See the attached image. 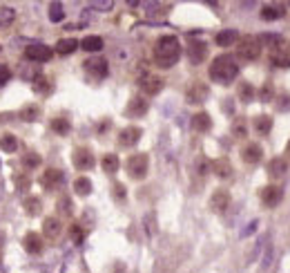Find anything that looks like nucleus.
Segmentation results:
<instances>
[{
  "instance_id": "f257e3e1",
  "label": "nucleus",
  "mask_w": 290,
  "mask_h": 273,
  "mask_svg": "<svg viewBox=\"0 0 290 273\" xmlns=\"http://www.w3.org/2000/svg\"><path fill=\"white\" fill-rule=\"evenodd\" d=\"M181 58V43L176 36H161L154 45V63L159 67H172Z\"/></svg>"
},
{
  "instance_id": "f03ea898",
  "label": "nucleus",
  "mask_w": 290,
  "mask_h": 273,
  "mask_svg": "<svg viewBox=\"0 0 290 273\" xmlns=\"http://www.w3.org/2000/svg\"><path fill=\"white\" fill-rule=\"evenodd\" d=\"M237 76H239V63L235 61V56L221 54L210 63V78L217 81V83L228 85V83H232Z\"/></svg>"
},
{
  "instance_id": "7ed1b4c3",
  "label": "nucleus",
  "mask_w": 290,
  "mask_h": 273,
  "mask_svg": "<svg viewBox=\"0 0 290 273\" xmlns=\"http://www.w3.org/2000/svg\"><path fill=\"white\" fill-rule=\"evenodd\" d=\"M261 54V43L257 36H243L237 43V56L241 61H257Z\"/></svg>"
},
{
  "instance_id": "20e7f679",
  "label": "nucleus",
  "mask_w": 290,
  "mask_h": 273,
  "mask_svg": "<svg viewBox=\"0 0 290 273\" xmlns=\"http://www.w3.org/2000/svg\"><path fill=\"white\" fill-rule=\"evenodd\" d=\"M148 168H150V159L145 152H136L127 159V175L132 179H143L148 175Z\"/></svg>"
},
{
  "instance_id": "39448f33",
  "label": "nucleus",
  "mask_w": 290,
  "mask_h": 273,
  "mask_svg": "<svg viewBox=\"0 0 290 273\" xmlns=\"http://www.w3.org/2000/svg\"><path fill=\"white\" fill-rule=\"evenodd\" d=\"M259 197H261V204L263 206H268V208H274V206H279L281 200H284V190L279 188V186H263L261 193H259Z\"/></svg>"
},
{
  "instance_id": "423d86ee",
  "label": "nucleus",
  "mask_w": 290,
  "mask_h": 273,
  "mask_svg": "<svg viewBox=\"0 0 290 273\" xmlns=\"http://www.w3.org/2000/svg\"><path fill=\"white\" fill-rule=\"evenodd\" d=\"M138 88L148 96H154L163 90V78L156 76V74H143V76L138 78Z\"/></svg>"
},
{
  "instance_id": "0eeeda50",
  "label": "nucleus",
  "mask_w": 290,
  "mask_h": 273,
  "mask_svg": "<svg viewBox=\"0 0 290 273\" xmlns=\"http://www.w3.org/2000/svg\"><path fill=\"white\" fill-rule=\"evenodd\" d=\"M270 61L277 67H290V43L288 40H281L277 47L270 50Z\"/></svg>"
},
{
  "instance_id": "6e6552de",
  "label": "nucleus",
  "mask_w": 290,
  "mask_h": 273,
  "mask_svg": "<svg viewBox=\"0 0 290 273\" xmlns=\"http://www.w3.org/2000/svg\"><path fill=\"white\" fill-rule=\"evenodd\" d=\"M85 72H87L92 78L101 81V78L107 76V72H110V67H107V61H105V58L96 56V58H89V61H85Z\"/></svg>"
},
{
  "instance_id": "1a4fd4ad",
  "label": "nucleus",
  "mask_w": 290,
  "mask_h": 273,
  "mask_svg": "<svg viewBox=\"0 0 290 273\" xmlns=\"http://www.w3.org/2000/svg\"><path fill=\"white\" fill-rule=\"evenodd\" d=\"M51 54H54V52H51L47 45H43V43H32V45L25 47V56H27L29 61H36V63L50 61Z\"/></svg>"
},
{
  "instance_id": "9d476101",
  "label": "nucleus",
  "mask_w": 290,
  "mask_h": 273,
  "mask_svg": "<svg viewBox=\"0 0 290 273\" xmlns=\"http://www.w3.org/2000/svg\"><path fill=\"white\" fill-rule=\"evenodd\" d=\"M71 162H74V166H76L78 170H89V168H94V164H96L92 150H87V148H76Z\"/></svg>"
},
{
  "instance_id": "9b49d317",
  "label": "nucleus",
  "mask_w": 290,
  "mask_h": 273,
  "mask_svg": "<svg viewBox=\"0 0 290 273\" xmlns=\"http://www.w3.org/2000/svg\"><path fill=\"white\" fill-rule=\"evenodd\" d=\"M205 56H208V45L203 43V40H192V43L188 45V58L192 61V65L203 63Z\"/></svg>"
},
{
  "instance_id": "f8f14e48",
  "label": "nucleus",
  "mask_w": 290,
  "mask_h": 273,
  "mask_svg": "<svg viewBox=\"0 0 290 273\" xmlns=\"http://www.w3.org/2000/svg\"><path fill=\"white\" fill-rule=\"evenodd\" d=\"M210 206H212V211L223 213L225 208L230 206V193H228V190H223V188L214 190L212 197H210Z\"/></svg>"
},
{
  "instance_id": "ddd939ff",
  "label": "nucleus",
  "mask_w": 290,
  "mask_h": 273,
  "mask_svg": "<svg viewBox=\"0 0 290 273\" xmlns=\"http://www.w3.org/2000/svg\"><path fill=\"white\" fill-rule=\"evenodd\" d=\"M141 128H136V126H127V128L120 130L119 134V144L125 146V148H130V146L138 144V139H141Z\"/></svg>"
},
{
  "instance_id": "4468645a",
  "label": "nucleus",
  "mask_w": 290,
  "mask_h": 273,
  "mask_svg": "<svg viewBox=\"0 0 290 273\" xmlns=\"http://www.w3.org/2000/svg\"><path fill=\"white\" fill-rule=\"evenodd\" d=\"M63 179H65L63 170H58V168H50V170H45V173H43L40 184H43L45 188H56V186L63 184Z\"/></svg>"
},
{
  "instance_id": "2eb2a0df",
  "label": "nucleus",
  "mask_w": 290,
  "mask_h": 273,
  "mask_svg": "<svg viewBox=\"0 0 290 273\" xmlns=\"http://www.w3.org/2000/svg\"><path fill=\"white\" fill-rule=\"evenodd\" d=\"M261 157H263V150H261V146L259 144H248L246 148L241 150V159L246 164H250V166L261 162Z\"/></svg>"
},
{
  "instance_id": "dca6fc26",
  "label": "nucleus",
  "mask_w": 290,
  "mask_h": 273,
  "mask_svg": "<svg viewBox=\"0 0 290 273\" xmlns=\"http://www.w3.org/2000/svg\"><path fill=\"white\" fill-rule=\"evenodd\" d=\"M205 96H208V85H203V83L190 85V90L186 92L188 103H203V101H205Z\"/></svg>"
},
{
  "instance_id": "f3484780",
  "label": "nucleus",
  "mask_w": 290,
  "mask_h": 273,
  "mask_svg": "<svg viewBox=\"0 0 290 273\" xmlns=\"http://www.w3.org/2000/svg\"><path fill=\"white\" fill-rule=\"evenodd\" d=\"M148 99H141V96H134V99L127 103V110L125 114L127 117H143L145 112H148Z\"/></svg>"
},
{
  "instance_id": "a211bd4d",
  "label": "nucleus",
  "mask_w": 290,
  "mask_h": 273,
  "mask_svg": "<svg viewBox=\"0 0 290 273\" xmlns=\"http://www.w3.org/2000/svg\"><path fill=\"white\" fill-rule=\"evenodd\" d=\"M212 128V119H210L208 112H197L194 117H192V130H197V132H208Z\"/></svg>"
},
{
  "instance_id": "6ab92c4d",
  "label": "nucleus",
  "mask_w": 290,
  "mask_h": 273,
  "mask_svg": "<svg viewBox=\"0 0 290 273\" xmlns=\"http://www.w3.org/2000/svg\"><path fill=\"white\" fill-rule=\"evenodd\" d=\"M22 244H25V251L34 253V255H38V253L43 251V237H40L38 233H27L25 240H22Z\"/></svg>"
},
{
  "instance_id": "aec40b11",
  "label": "nucleus",
  "mask_w": 290,
  "mask_h": 273,
  "mask_svg": "<svg viewBox=\"0 0 290 273\" xmlns=\"http://www.w3.org/2000/svg\"><path fill=\"white\" fill-rule=\"evenodd\" d=\"M286 170H288V162H286V159H281V157H274V159H270V164H268V175H270L273 179L284 177Z\"/></svg>"
},
{
  "instance_id": "412c9836",
  "label": "nucleus",
  "mask_w": 290,
  "mask_h": 273,
  "mask_svg": "<svg viewBox=\"0 0 290 273\" xmlns=\"http://www.w3.org/2000/svg\"><path fill=\"white\" fill-rule=\"evenodd\" d=\"M217 45L219 47H228V45H237L239 43V34L235 32V29H223V32L217 34Z\"/></svg>"
},
{
  "instance_id": "4be33fe9",
  "label": "nucleus",
  "mask_w": 290,
  "mask_h": 273,
  "mask_svg": "<svg viewBox=\"0 0 290 273\" xmlns=\"http://www.w3.org/2000/svg\"><path fill=\"white\" fill-rule=\"evenodd\" d=\"M286 16V7L284 5H266L261 9V18L263 20H277V18Z\"/></svg>"
},
{
  "instance_id": "5701e85b",
  "label": "nucleus",
  "mask_w": 290,
  "mask_h": 273,
  "mask_svg": "<svg viewBox=\"0 0 290 273\" xmlns=\"http://www.w3.org/2000/svg\"><path fill=\"white\" fill-rule=\"evenodd\" d=\"M60 231H63V224H60L56 218H47L43 222V233L47 235V237H51V240H54V237H58Z\"/></svg>"
},
{
  "instance_id": "b1692460",
  "label": "nucleus",
  "mask_w": 290,
  "mask_h": 273,
  "mask_svg": "<svg viewBox=\"0 0 290 273\" xmlns=\"http://www.w3.org/2000/svg\"><path fill=\"white\" fill-rule=\"evenodd\" d=\"M212 170L217 173V177L225 179L232 175V164L228 159H217V162H212Z\"/></svg>"
},
{
  "instance_id": "393cba45",
  "label": "nucleus",
  "mask_w": 290,
  "mask_h": 273,
  "mask_svg": "<svg viewBox=\"0 0 290 273\" xmlns=\"http://www.w3.org/2000/svg\"><path fill=\"white\" fill-rule=\"evenodd\" d=\"M255 130L259 134H270V130H273V117H268V114L255 117Z\"/></svg>"
},
{
  "instance_id": "a878e982",
  "label": "nucleus",
  "mask_w": 290,
  "mask_h": 273,
  "mask_svg": "<svg viewBox=\"0 0 290 273\" xmlns=\"http://www.w3.org/2000/svg\"><path fill=\"white\" fill-rule=\"evenodd\" d=\"M81 47L85 52H101L103 50V38L101 36H85L81 40Z\"/></svg>"
},
{
  "instance_id": "bb28decb",
  "label": "nucleus",
  "mask_w": 290,
  "mask_h": 273,
  "mask_svg": "<svg viewBox=\"0 0 290 273\" xmlns=\"http://www.w3.org/2000/svg\"><path fill=\"white\" fill-rule=\"evenodd\" d=\"M74 190H76V195L87 197L89 193H92V179L89 177H78L76 182H74Z\"/></svg>"
},
{
  "instance_id": "cd10ccee",
  "label": "nucleus",
  "mask_w": 290,
  "mask_h": 273,
  "mask_svg": "<svg viewBox=\"0 0 290 273\" xmlns=\"http://www.w3.org/2000/svg\"><path fill=\"white\" fill-rule=\"evenodd\" d=\"M78 47V40H74V38H63V40H58V45H56V52H58L60 56H67V54H71V52Z\"/></svg>"
},
{
  "instance_id": "c85d7f7f",
  "label": "nucleus",
  "mask_w": 290,
  "mask_h": 273,
  "mask_svg": "<svg viewBox=\"0 0 290 273\" xmlns=\"http://www.w3.org/2000/svg\"><path fill=\"white\" fill-rule=\"evenodd\" d=\"M51 130H54L56 134H60V137H63V134H67L71 130V123L67 121L65 117H56L54 121H51Z\"/></svg>"
},
{
  "instance_id": "c756f323",
  "label": "nucleus",
  "mask_w": 290,
  "mask_h": 273,
  "mask_svg": "<svg viewBox=\"0 0 290 273\" xmlns=\"http://www.w3.org/2000/svg\"><path fill=\"white\" fill-rule=\"evenodd\" d=\"M101 166H103L105 173H116L119 166H120V162H119V157L116 155H105L103 162H101Z\"/></svg>"
},
{
  "instance_id": "7c9ffc66",
  "label": "nucleus",
  "mask_w": 290,
  "mask_h": 273,
  "mask_svg": "<svg viewBox=\"0 0 290 273\" xmlns=\"http://www.w3.org/2000/svg\"><path fill=\"white\" fill-rule=\"evenodd\" d=\"M40 117V108L38 106H25L20 110V119L22 121H36Z\"/></svg>"
},
{
  "instance_id": "2f4dec72",
  "label": "nucleus",
  "mask_w": 290,
  "mask_h": 273,
  "mask_svg": "<svg viewBox=\"0 0 290 273\" xmlns=\"http://www.w3.org/2000/svg\"><path fill=\"white\" fill-rule=\"evenodd\" d=\"M232 134H235V137H239V139L248 134V123H246V119H243V117L235 119V123H232Z\"/></svg>"
},
{
  "instance_id": "473e14b6",
  "label": "nucleus",
  "mask_w": 290,
  "mask_h": 273,
  "mask_svg": "<svg viewBox=\"0 0 290 273\" xmlns=\"http://www.w3.org/2000/svg\"><path fill=\"white\" fill-rule=\"evenodd\" d=\"M281 40H284V38H281L279 34H263V36H259V43H261V45H268L270 50H273V47H277Z\"/></svg>"
},
{
  "instance_id": "72a5a7b5",
  "label": "nucleus",
  "mask_w": 290,
  "mask_h": 273,
  "mask_svg": "<svg viewBox=\"0 0 290 273\" xmlns=\"http://www.w3.org/2000/svg\"><path fill=\"white\" fill-rule=\"evenodd\" d=\"M0 148H2L5 152H16V148H18L16 137H14V134H7V137H2V139H0Z\"/></svg>"
},
{
  "instance_id": "f704fd0d",
  "label": "nucleus",
  "mask_w": 290,
  "mask_h": 273,
  "mask_svg": "<svg viewBox=\"0 0 290 273\" xmlns=\"http://www.w3.org/2000/svg\"><path fill=\"white\" fill-rule=\"evenodd\" d=\"M239 99L243 101V103L252 101V99H255V88H252L250 83H241L239 85Z\"/></svg>"
},
{
  "instance_id": "c9c22d12",
  "label": "nucleus",
  "mask_w": 290,
  "mask_h": 273,
  "mask_svg": "<svg viewBox=\"0 0 290 273\" xmlns=\"http://www.w3.org/2000/svg\"><path fill=\"white\" fill-rule=\"evenodd\" d=\"M34 90L38 92V94H50L51 92V85H50V81L45 76H38L36 81H34Z\"/></svg>"
},
{
  "instance_id": "e433bc0d",
  "label": "nucleus",
  "mask_w": 290,
  "mask_h": 273,
  "mask_svg": "<svg viewBox=\"0 0 290 273\" xmlns=\"http://www.w3.org/2000/svg\"><path fill=\"white\" fill-rule=\"evenodd\" d=\"M14 16H16V11L11 7H0V27H7L14 20Z\"/></svg>"
},
{
  "instance_id": "4c0bfd02",
  "label": "nucleus",
  "mask_w": 290,
  "mask_h": 273,
  "mask_svg": "<svg viewBox=\"0 0 290 273\" xmlns=\"http://www.w3.org/2000/svg\"><path fill=\"white\" fill-rule=\"evenodd\" d=\"M274 106H277V110L279 112H290V94H279V96H274Z\"/></svg>"
},
{
  "instance_id": "58836bf2",
  "label": "nucleus",
  "mask_w": 290,
  "mask_h": 273,
  "mask_svg": "<svg viewBox=\"0 0 290 273\" xmlns=\"http://www.w3.org/2000/svg\"><path fill=\"white\" fill-rule=\"evenodd\" d=\"M65 18V11H63V5H58V2H54V5L50 7V20L54 22H60Z\"/></svg>"
},
{
  "instance_id": "ea45409f",
  "label": "nucleus",
  "mask_w": 290,
  "mask_h": 273,
  "mask_svg": "<svg viewBox=\"0 0 290 273\" xmlns=\"http://www.w3.org/2000/svg\"><path fill=\"white\" fill-rule=\"evenodd\" d=\"M259 99H261V101H273V99H274V90H273V83H266V85H261V90H259Z\"/></svg>"
},
{
  "instance_id": "a19ab883",
  "label": "nucleus",
  "mask_w": 290,
  "mask_h": 273,
  "mask_svg": "<svg viewBox=\"0 0 290 273\" xmlns=\"http://www.w3.org/2000/svg\"><path fill=\"white\" fill-rule=\"evenodd\" d=\"M69 235H71V240L76 242V244H81V242H83V235H85V233H83V229L78 226V224H74V226L69 229Z\"/></svg>"
},
{
  "instance_id": "79ce46f5",
  "label": "nucleus",
  "mask_w": 290,
  "mask_h": 273,
  "mask_svg": "<svg viewBox=\"0 0 290 273\" xmlns=\"http://www.w3.org/2000/svg\"><path fill=\"white\" fill-rule=\"evenodd\" d=\"M38 197H29L27 201H25V206H27V213L29 215H36V213H38Z\"/></svg>"
},
{
  "instance_id": "37998d69",
  "label": "nucleus",
  "mask_w": 290,
  "mask_h": 273,
  "mask_svg": "<svg viewBox=\"0 0 290 273\" xmlns=\"http://www.w3.org/2000/svg\"><path fill=\"white\" fill-rule=\"evenodd\" d=\"M112 195H114V200H125V186L123 184H114L112 186Z\"/></svg>"
},
{
  "instance_id": "c03bdc74",
  "label": "nucleus",
  "mask_w": 290,
  "mask_h": 273,
  "mask_svg": "<svg viewBox=\"0 0 290 273\" xmlns=\"http://www.w3.org/2000/svg\"><path fill=\"white\" fill-rule=\"evenodd\" d=\"M58 211H60V213H65V215H69V213H71V201L67 200V197L58 200Z\"/></svg>"
},
{
  "instance_id": "a18cd8bd",
  "label": "nucleus",
  "mask_w": 290,
  "mask_h": 273,
  "mask_svg": "<svg viewBox=\"0 0 290 273\" xmlns=\"http://www.w3.org/2000/svg\"><path fill=\"white\" fill-rule=\"evenodd\" d=\"M9 78H11L9 67H7V65H0V85H5Z\"/></svg>"
},
{
  "instance_id": "49530a36",
  "label": "nucleus",
  "mask_w": 290,
  "mask_h": 273,
  "mask_svg": "<svg viewBox=\"0 0 290 273\" xmlns=\"http://www.w3.org/2000/svg\"><path fill=\"white\" fill-rule=\"evenodd\" d=\"M38 164H40L38 155H27L25 157V166H38Z\"/></svg>"
},
{
  "instance_id": "de8ad7c7",
  "label": "nucleus",
  "mask_w": 290,
  "mask_h": 273,
  "mask_svg": "<svg viewBox=\"0 0 290 273\" xmlns=\"http://www.w3.org/2000/svg\"><path fill=\"white\" fill-rule=\"evenodd\" d=\"M286 150H288V152H290V141H288V146H286Z\"/></svg>"
}]
</instances>
